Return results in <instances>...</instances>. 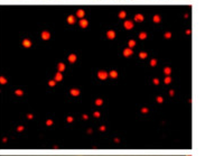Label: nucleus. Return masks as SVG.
Listing matches in <instances>:
<instances>
[{"mask_svg": "<svg viewBox=\"0 0 205 156\" xmlns=\"http://www.w3.org/2000/svg\"><path fill=\"white\" fill-rule=\"evenodd\" d=\"M108 73L105 72V71H99L98 72V78L100 79V80H107L108 79Z\"/></svg>", "mask_w": 205, "mask_h": 156, "instance_id": "nucleus-1", "label": "nucleus"}, {"mask_svg": "<svg viewBox=\"0 0 205 156\" xmlns=\"http://www.w3.org/2000/svg\"><path fill=\"white\" fill-rule=\"evenodd\" d=\"M41 36H42V38H43L44 41H48L51 38V33L47 32V30H44L43 33L41 34Z\"/></svg>", "mask_w": 205, "mask_h": 156, "instance_id": "nucleus-2", "label": "nucleus"}, {"mask_svg": "<svg viewBox=\"0 0 205 156\" xmlns=\"http://www.w3.org/2000/svg\"><path fill=\"white\" fill-rule=\"evenodd\" d=\"M123 25H125V28L128 29V30L129 29H132V28H133V21H131V20H126Z\"/></svg>", "mask_w": 205, "mask_h": 156, "instance_id": "nucleus-3", "label": "nucleus"}, {"mask_svg": "<svg viewBox=\"0 0 205 156\" xmlns=\"http://www.w3.org/2000/svg\"><path fill=\"white\" fill-rule=\"evenodd\" d=\"M132 54H133V52H132V48H129V47H127V48H125V50H123V56H126V57L131 56Z\"/></svg>", "mask_w": 205, "mask_h": 156, "instance_id": "nucleus-4", "label": "nucleus"}, {"mask_svg": "<svg viewBox=\"0 0 205 156\" xmlns=\"http://www.w3.org/2000/svg\"><path fill=\"white\" fill-rule=\"evenodd\" d=\"M85 16V11L83 10V9H77L76 10V17L80 18V19H82V18H84Z\"/></svg>", "mask_w": 205, "mask_h": 156, "instance_id": "nucleus-5", "label": "nucleus"}, {"mask_svg": "<svg viewBox=\"0 0 205 156\" xmlns=\"http://www.w3.org/2000/svg\"><path fill=\"white\" fill-rule=\"evenodd\" d=\"M21 44H23V46H24V47L28 48V47H30V46H32V41H30V39H28V38H25V39H23Z\"/></svg>", "mask_w": 205, "mask_h": 156, "instance_id": "nucleus-6", "label": "nucleus"}, {"mask_svg": "<svg viewBox=\"0 0 205 156\" xmlns=\"http://www.w3.org/2000/svg\"><path fill=\"white\" fill-rule=\"evenodd\" d=\"M78 25L82 27V28H86V27L89 26V21L84 19V18H82L81 20H80V23H78Z\"/></svg>", "mask_w": 205, "mask_h": 156, "instance_id": "nucleus-7", "label": "nucleus"}, {"mask_svg": "<svg viewBox=\"0 0 205 156\" xmlns=\"http://www.w3.org/2000/svg\"><path fill=\"white\" fill-rule=\"evenodd\" d=\"M107 37L109 39H114L116 38V32L114 30H108L107 32Z\"/></svg>", "mask_w": 205, "mask_h": 156, "instance_id": "nucleus-8", "label": "nucleus"}, {"mask_svg": "<svg viewBox=\"0 0 205 156\" xmlns=\"http://www.w3.org/2000/svg\"><path fill=\"white\" fill-rule=\"evenodd\" d=\"M67 23H68V24H71V25L75 24V23H76V17H75V16H73V15L68 16V17H67Z\"/></svg>", "mask_w": 205, "mask_h": 156, "instance_id": "nucleus-9", "label": "nucleus"}, {"mask_svg": "<svg viewBox=\"0 0 205 156\" xmlns=\"http://www.w3.org/2000/svg\"><path fill=\"white\" fill-rule=\"evenodd\" d=\"M69 93L73 95V97H77V95H80L81 92H80V90H78V89L73 88V89H71V90H69Z\"/></svg>", "mask_w": 205, "mask_h": 156, "instance_id": "nucleus-10", "label": "nucleus"}, {"mask_svg": "<svg viewBox=\"0 0 205 156\" xmlns=\"http://www.w3.org/2000/svg\"><path fill=\"white\" fill-rule=\"evenodd\" d=\"M76 60H77V56L75 54H69V55H68V62H69V63H75Z\"/></svg>", "mask_w": 205, "mask_h": 156, "instance_id": "nucleus-11", "label": "nucleus"}, {"mask_svg": "<svg viewBox=\"0 0 205 156\" xmlns=\"http://www.w3.org/2000/svg\"><path fill=\"white\" fill-rule=\"evenodd\" d=\"M144 19H145V17L141 14H137L136 16H135V20H136L137 23H141V21H144Z\"/></svg>", "mask_w": 205, "mask_h": 156, "instance_id": "nucleus-12", "label": "nucleus"}, {"mask_svg": "<svg viewBox=\"0 0 205 156\" xmlns=\"http://www.w3.org/2000/svg\"><path fill=\"white\" fill-rule=\"evenodd\" d=\"M108 75L112 79H117L118 78V72L116 70H112V71H110V73H108Z\"/></svg>", "mask_w": 205, "mask_h": 156, "instance_id": "nucleus-13", "label": "nucleus"}, {"mask_svg": "<svg viewBox=\"0 0 205 156\" xmlns=\"http://www.w3.org/2000/svg\"><path fill=\"white\" fill-rule=\"evenodd\" d=\"M54 80H55L56 82H57V81H58V82L62 81V80H63V75H62V73H61V72H57V73L55 74V78H54Z\"/></svg>", "mask_w": 205, "mask_h": 156, "instance_id": "nucleus-14", "label": "nucleus"}, {"mask_svg": "<svg viewBox=\"0 0 205 156\" xmlns=\"http://www.w3.org/2000/svg\"><path fill=\"white\" fill-rule=\"evenodd\" d=\"M153 21H154L155 24H159L162 21V18H160L159 15H155L154 17H153Z\"/></svg>", "mask_w": 205, "mask_h": 156, "instance_id": "nucleus-15", "label": "nucleus"}, {"mask_svg": "<svg viewBox=\"0 0 205 156\" xmlns=\"http://www.w3.org/2000/svg\"><path fill=\"white\" fill-rule=\"evenodd\" d=\"M57 70H58V72L62 73V72L65 70V64H64V63H58V64H57Z\"/></svg>", "mask_w": 205, "mask_h": 156, "instance_id": "nucleus-16", "label": "nucleus"}, {"mask_svg": "<svg viewBox=\"0 0 205 156\" xmlns=\"http://www.w3.org/2000/svg\"><path fill=\"white\" fill-rule=\"evenodd\" d=\"M118 17L120 18V19H125V18L127 17V12L125 11V10H122V11H120L119 15H118Z\"/></svg>", "mask_w": 205, "mask_h": 156, "instance_id": "nucleus-17", "label": "nucleus"}, {"mask_svg": "<svg viewBox=\"0 0 205 156\" xmlns=\"http://www.w3.org/2000/svg\"><path fill=\"white\" fill-rule=\"evenodd\" d=\"M128 46L129 48H132V47H135L136 46V41H133V39H130L128 42Z\"/></svg>", "mask_w": 205, "mask_h": 156, "instance_id": "nucleus-18", "label": "nucleus"}, {"mask_svg": "<svg viewBox=\"0 0 205 156\" xmlns=\"http://www.w3.org/2000/svg\"><path fill=\"white\" fill-rule=\"evenodd\" d=\"M164 73L166 74V75H169L171 73V69L169 68V66H166L165 69H164Z\"/></svg>", "mask_w": 205, "mask_h": 156, "instance_id": "nucleus-19", "label": "nucleus"}, {"mask_svg": "<svg viewBox=\"0 0 205 156\" xmlns=\"http://www.w3.org/2000/svg\"><path fill=\"white\" fill-rule=\"evenodd\" d=\"M147 56H148L147 52H140V53H139V57H140L141 60H145Z\"/></svg>", "mask_w": 205, "mask_h": 156, "instance_id": "nucleus-20", "label": "nucleus"}, {"mask_svg": "<svg viewBox=\"0 0 205 156\" xmlns=\"http://www.w3.org/2000/svg\"><path fill=\"white\" fill-rule=\"evenodd\" d=\"M146 38H147V33L141 32V33L139 34V39H146Z\"/></svg>", "mask_w": 205, "mask_h": 156, "instance_id": "nucleus-21", "label": "nucleus"}, {"mask_svg": "<svg viewBox=\"0 0 205 156\" xmlns=\"http://www.w3.org/2000/svg\"><path fill=\"white\" fill-rule=\"evenodd\" d=\"M164 82H165V84H169L171 82V78L169 77V75H166V78H165V80H164Z\"/></svg>", "mask_w": 205, "mask_h": 156, "instance_id": "nucleus-22", "label": "nucleus"}, {"mask_svg": "<svg viewBox=\"0 0 205 156\" xmlns=\"http://www.w3.org/2000/svg\"><path fill=\"white\" fill-rule=\"evenodd\" d=\"M94 104H95V106L100 107V106H102V104H103V100H102V99H96Z\"/></svg>", "mask_w": 205, "mask_h": 156, "instance_id": "nucleus-23", "label": "nucleus"}, {"mask_svg": "<svg viewBox=\"0 0 205 156\" xmlns=\"http://www.w3.org/2000/svg\"><path fill=\"white\" fill-rule=\"evenodd\" d=\"M7 83V79L5 77H0V84H6Z\"/></svg>", "mask_w": 205, "mask_h": 156, "instance_id": "nucleus-24", "label": "nucleus"}, {"mask_svg": "<svg viewBox=\"0 0 205 156\" xmlns=\"http://www.w3.org/2000/svg\"><path fill=\"white\" fill-rule=\"evenodd\" d=\"M55 84H56V81H55V80H50V81H48V86H50V87H55Z\"/></svg>", "mask_w": 205, "mask_h": 156, "instance_id": "nucleus-25", "label": "nucleus"}, {"mask_svg": "<svg viewBox=\"0 0 205 156\" xmlns=\"http://www.w3.org/2000/svg\"><path fill=\"white\" fill-rule=\"evenodd\" d=\"M15 95H24V91H23V90H20V89H18V90L15 91Z\"/></svg>", "mask_w": 205, "mask_h": 156, "instance_id": "nucleus-26", "label": "nucleus"}, {"mask_svg": "<svg viewBox=\"0 0 205 156\" xmlns=\"http://www.w3.org/2000/svg\"><path fill=\"white\" fill-rule=\"evenodd\" d=\"M164 37H165V38H167V39H168V38H171V32H166V33L164 34Z\"/></svg>", "mask_w": 205, "mask_h": 156, "instance_id": "nucleus-27", "label": "nucleus"}, {"mask_svg": "<svg viewBox=\"0 0 205 156\" xmlns=\"http://www.w3.org/2000/svg\"><path fill=\"white\" fill-rule=\"evenodd\" d=\"M162 101H164V98H162V95H158L157 97V102L158 104H162Z\"/></svg>", "mask_w": 205, "mask_h": 156, "instance_id": "nucleus-28", "label": "nucleus"}, {"mask_svg": "<svg viewBox=\"0 0 205 156\" xmlns=\"http://www.w3.org/2000/svg\"><path fill=\"white\" fill-rule=\"evenodd\" d=\"M150 65H151V66H156V65H157V60H156V59H153V60L150 61Z\"/></svg>", "mask_w": 205, "mask_h": 156, "instance_id": "nucleus-29", "label": "nucleus"}, {"mask_svg": "<svg viewBox=\"0 0 205 156\" xmlns=\"http://www.w3.org/2000/svg\"><path fill=\"white\" fill-rule=\"evenodd\" d=\"M100 116H101V113H99V111H94L93 117H95V118H100Z\"/></svg>", "mask_w": 205, "mask_h": 156, "instance_id": "nucleus-30", "label": "nucleus"}, {"mask_svg": "<svg viewBox=\"0 0 205 156\" xmlns=\"http://www.w3.org/2000/svg\"><path fill=\"white\" fill-rule=\"evenodd\" d=\"M153 83H154L155 86H158V84H159V80H158L157 78L154 79V80H153Z\"/></svg>", "mask_w": 205, "mask_h": 156, "instance_id": "nucleus-31", "label": "nucleus"}, {"mask_svg": "<svg viewBox=\"0 0 205 156\" xmlns=\"http://www.w3.org/2000/svg\"><path fill=\"white\" fill-rule=\"evenodd\" d=\"M52 125H53V120H52V119L46 120V126H52Z\"/></svg>", "mask_w": 205, "mask_h": 156, "instance_id": "nucleus-32", "label": "nucleus"}, {"mask_svg": "<svg viewBox=\"0 0 205 156\" xmlns=\"http://www.w3.org/2000/svg\"><path fill=\"white\" fill-rule=\"evenodd\" d=\"M148 111H149V109H148V108H146V107L141 109V113H147Z\"/></svg>", "mask_w": 205, "mask_h": 156, "instance_id": "nucleus-33", "label": "nucleus"}, {"mask_svg": "<svg viewBox=\"0 0 205 156\" xmlns=\"http://www.w3.org/2000/svg\"><path fill=\"white\" fill-rule=\"evenodd\" d=\"M66 120H67V122H73V117H72V116H68L67 118H66Z\"/></svg>", "mask_w": 205, "mask_h": 156, "instance_id": "nucleus-34", "label": "nucleus"}, {"mask_svg": "<svg viewBox=\"0 0 205 156\" xmlns=\"http://www.w3.org/2000/svg\"><path fill=\"white\" fill-rule=\"evenodd\" d=\"M25 129V128H24V126H19V127H18L17 128V130L18 131H23V130Z\"/></svg>", "mask_w": 205, "mask_h": 156, "instance_id": "nucleus-35", "label": "nucleus"}, {"mask_svg": "<svg viewBox=\"0 0 205 156\" xmlns=\"http://www.w3.org/2000/svg\"><path fill=\"white\" fill-rule=\"evenodd\" d=\"M27 118H28V119H33V118H34V116H33L32 113H28V115H27Z\"/></svg>", "mask_w": 205, "mask_h": 156, "instance_id": "nucleus-36", "label": "nucleus"}, {"mask_svg": "<svg viewBox=\"0 0 205 156\" xmlns=\"http://www.w3.org/2000/svg\"><path fill=\"white\" fill-rule=\"evenodd\" d=\"M174 93H175V92H174V90H171V91H169V95H171V97L174 95Z\"/></svg>", "mask_w": 205, "mask_h": 156, "instance_id": "nucleus-37", "label": "nucleus"}, {"mask_svg": "<svg viewBox=\"0 0 205 156\" xmlns=\"http://www.w3.org/2000/svg\"><path fill=\"white\" fill-rule=\"evenodd\" d=\"M82 118H83V119H87V118H89V117H87V115H83V116H82Z\"/></svg>", "mask_w": 205, "mask_h": 156, "instance_id": "nucleus-38", "label": "nucleus"}, {"mask_svg": "<svg viewBox=\"0 0 205 156\" xmlns=\"http://www.w3.org/2000/svg\"><path fill=\"white\" fill-rule=\"evenodd\" d=\"M100 130H101V131H104V130H105V127H104V126H101V127H100Z\"/></svg>", "mask_w": 205, "mask_h": 156, "instance_id": "nucleus-39", "label": "nucleus"}, {"mask_svg": "<svg viewBox=\"0 0 205 156\" xmlns=\"http://www.w3.org/2000/svg\"><path fill=\"white\" fill-rule=\"evenodd\" d=\"M189 34H191V30L187 29V30H186V35H189Z\"/></svg>", "mask_w": 205, "mask_h": 156, "instance_id": "nucleus-40", "label": "nucleus"}, {"mask_svg": "<svg viewBox=\"0 0 205 156\" xmlns=\"http://www.w3.org/2000/svg\"><path fill=\"white\" fill-rule=\"evenodd\" d=\"M187 156H192V155H187Z\"/></svg>", "mask_w": 205, "mask_h": 156, "instance_id": "nucleus-41", "label": "nucleus"}]
</instances>
